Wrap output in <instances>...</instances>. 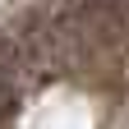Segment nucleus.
<instances>
[{"instance_id":"nucleus-1","label":"nucleus","mask_w":129,"mask_h":129,"mask_svg":"<svg viewBox=\"0 0 129 129\" xmlns=\"http://www.w3.org/2000/svg\"><path fill=\"white\" fill-rule=\"evenodd\" d=\"M14 97H19V74H14V60H0V111H5Z\"/></svg>"}]
</instances>
